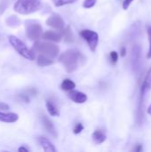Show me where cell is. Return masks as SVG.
<instances>
[{
  "label": "cell",
  "mask_w": 151,
  "mask_h": 152,
  "mask_svg": "<svg viewBox=\"0 0 151 152\" xmlns=\"http://www.w3.org/2000/svg\"><path fill=\"white\" fill-rule=\"evenodd\" d=\"M9 105L4 103V102H0V110H9Z\"/></svg>",
  "instance_id": "obj_27"
},
{
  "label": "cell",
  "mask_w": 151,
  "mask_h": 152,
  "mask_svg": "<svg viewBox=\"0 0 151 152\" xmlns=\"http://www.w3.org/2000/svg\"><path fill=\"white\" fill-rule=\"evenodd\" d=\"M83 130H84V126H83V124L77 123V124L74 126L73 133H74L75 134H80Z\"/></svg>",
  "instance_id": "obj_23"
},
{
  "label": "cell",
  "mask_w": 151,
  "mask_h": 152,
  "mask_svg": "<svg viewBox=\"0 0 151 152\" xmlns=\"http://www.w3.org/2000/svg\"><path fill=\"white\" fill-rule=\"evenodd\" d=\"M109 55H110V60H111L112 63H114V64L117 63L118 61V53L116 51H112Z\"/></svg>",
  "instance_id": "obj_24"
},
{
  "label": "cell",
  "mask_w": 151,
  "mask_h": 152,
  "mask_svg": "<svg viewBox=\"0 0 151 152\" xmlns=\"http://www.w3.org/2000/svg\"><path fill=\"white\" fill-rule=\"evenodd\" d=\"M33 49L36 53L43 54L51 59L57 57L60 53L59 47L56 45L49 43V42H38L37 41L35 43Z\"/></svg>",
  "instance_id": "obj_3"
},
{
  "label": "cell",
  "mask_w": 151,
  "mask_h": 152,
  "mask_svg": "<svg viewBox=\"0 0 151 152\" xmlns=\"http://www.w3.org/2000/svg\"><path fill=\"white\" fill-rule=\"evenodd\" d=\"M97 0H85L83 3V6L85 8H92L95 5Z\"/></svg>",
  "instance_id": "obj_22"
},
{
  "label": "cell",
  "mask_w": 151,
  "mask_h": 152,
  "mask_svg": "<svg viewBox=\"0 0 151 152\" xmlns=\"http://www.w3.org/2000/svg\"><path fill=\"white\" fill-rule=\"evenodd\" d=\"M107 139L106 134L102 131V130H96L94 131V133L93 134V140L94 142V143L96 144H101L102 142H104Z\"/></svg>",
  "instance_id": "obj_13"
},
{
  "label": "cell",
  "mask_w": 151,
  "mask_h": 152,
  "mask_svg": "<svg viewBox=\"0 0 151 152\" xmlns=\"http://www.w3.org/2000/svg\"><path fill=\"white\" fill-rule=\"evenodd\" d=\"M42 37L44 40H48V41H53V42H60L62 38V35L58 33V32H54L52 30H47L44 33L42 34Z\"/></svg>",
  "instance_id": "obj_10"
},
{
  "label": "cell",
  "mask_w": 151,
  "mask_h": 152,
  "mask_svg": "<svg viewBox=\"0 0 151 152\" xmlns=\"http://www.w3.org/2000/svg\"><path fill=\"white\" fill-rule=\"evenodd\" d=\"M37 65L40 66V67H45V66H49L51 64L53 63V61L51 59V58H48L43 54H39L38 57H37Z\"/></svg>",
  "instance_id": "obj_14"
},
{
  "label": "cell",
  "mask_w": 151,
  "mask_h": 152,
  "mask_svg": "<svg viewBox=\"0 0 151 152\" xmlns=\"http://www.w3.org/2000/svg\"><path fill=\"white\" fill-rule=\"evenodd\" d=\"M135 151H142V145H138V146H137V148L135 149Z\"/></svg>",
  "instance_id": "obj_30"
},
{
  "label": "cell",
  "mask_w": 151,
  "mask_h": 152,
  "mask_svg": "<svg viewBox=\"0 0 151 152\" xmlns=\"http://www.w3.org/2000/svg\"><path fill=\"white\" fill-rule=\"evenodd\" d=\"M19 152H28V149H27V148H25V147H23V146H21V147H20L19 148Z\"/></svg>",
  "instance_id": "obj_29"
},
{
  "label": "cell",
  "mask_w": 151,
  "mask_h": 152,
  "mask_svg": "<svg viewBox=\"0 0 151 152\" xmlns=\"http://www.w3.org/2000/svg\"><path fill=\"white\" fill-rule=\"evenodd\" d=\"M46 24L53 28L59 29V30H62L64 28L65 26V22L63 20V19L61 17V15L57 14V13H53L52 14L47 20H46Z\"/></svg>",
  "instance_id": "obj_7"
},
{
  "label": "cell",
  "mask_w": 151,
  "mask_h": 152,
  "mask_svg": "<svg viewBox=\"0 0 151 152\" xmlns=\"http://www.w3.org/2000/svg\"><path fill=\"white\" fill-rule=\"evenodd\" d=\"M19 119V115L13 112H1L0 111V121L4 123H14Z\"/></svg>",
  "instance_id": "obj_11"
},
{
  "label": "cell",
  "mask_w": 151,
  "mask_h": 152,
  "mask_svg": "<svg viewBox=\"0 0 151 152\" xmlns=\"http://www.w3.org/2000/svg\"><path fill=\"white\" fill-rule=\"evenodd\" d=\"M38 142L41 145V147L43 148V150L46 152H55L56 151V149L55 147L53 145V143L48 140L46 139L45 137H43V136H40L38 138Z\"/></svg>",
  "instance_id": "obj_12"
},
{
  "label": "cell",
  "mask_w": 151,
  "mask_h": 152,
  "mask_svg": "<svg viewBox=\"0 0 151 152\" xmlns=\"http://www.w3.org/2000/svg\"><path fill=\"white\" fill-rule=\"evenodd\" d=\"M6 23H7L8 26L12 27V28H15V27H18L20 25V20H19V18L17 16L12 15V16H10L6 20Z\"/></svg>",
  "instance_id": "obj_19"
},
{
  "label": "cell",
  "mask_w": 151,
  "mask_h": 152,
  "mask_svg": "<svg viewBox=\"0 0 151 152\" xmlns=\"http://www.w3.org/2000/svg\"><path fill=\"white\" fill-rule=\"evenodd\" d=\"M81 58H83V56L78 51L69 49L60 55L59 61L64 66L68 73H72L78 68Z\"/></svg>",
  "instance_id": "obj_1"
},
{
  "label": "cell",
  "mask_w": 151,
  "mask_h": 152,
  "mask_svg": "<svg viewBox=\"0 0 151 152\" xmlns=\"http://www.w3.org/2000/svg\"><path fill=\"white\" fill-rule=\"evenodd\" d=\"M147 112H148V114L151 115V104L150 105V107L148 108V110H147Z\"/></svg>",
  "instance_id": "obj_31"
},
{
  "label": "cell",
  "mask_w": 151,
  "mask_h": 152,
  "mask_svg": "<svg viewBox=\"0 0 151 152\" xmlns=\"http://www.w3.org/2000/svg\"><path fill=\"white\" fill-rule=\"evenodd\" d=\"M53 3L54 4L55 6L60 7V6H63V5H67V4H70L75 3L77 0H52Z\"/></svg>",
  "instance_id": "obj_20"
},
{
  "label": "cell",
  "mask_w": 151,
  "mask_h": 152,
  "mask_svg": "<svg viewBox=\"0 0 151 152\" xmlns=\"http://www.w3.org/2000/svg\"><path fill=\"white\" fill-rule=\"evenodd\" d=\"M46 109H47L48 113L53 117H57V116L60 115L58 108L56 107V105L52 101H47L46 102Z\"/></svg>",
  "instance_id": "obj_15"
},
{
  "label": "cell",
  "mask_w": 151,
  "mask_h": 152,
  "mask_svg": "<svg viewBox=\"0 0 151 152\" xmlns=\"http://www.w3.org/2000/svg\"><path fill=\"white\" fill-rule=\"evenodd\" d=\"M80 35L87 42L91 51L94 53L99 43V35L91 29H84L80 32Z\"/></svg>",
  "instance_id": "obj_6"
},
{
  "label": "cell",
  "mask_w": 151,
  "mask_h": 152,
  "mask_svg": "<svg viewBox=\"0 0 151 152\" xmlns=\"http://www.w3.org/2000/svg\"><path fill=\"white\" fill-rule=\"evenodd\" d=\"M42 121H43V125H44V127L46 130V132L51 136H53V138H56L57 137V131H56V129H55L53 122L46 116H43Z\"/></svg>",
  "instance_id": "obj_9"
},
{
  "label": "cell",
  "mask_w": 151,
  "mask_h": 152,
  "mask_svg": "<svg viewBox=\"0 0 151 152\" xmlns=\"http://www.w3.org/2000/svg\"><path fill=\"white\" fill-rule=\"evenodd\" d=\"M125 54H126V48L124 46V47H122V49H121V56H122V57H125Z\"/></svg>",
  "instance_id": "obj_28"
},
{
  "label": "cell",
  "mask_w": 151,
  "mask_h": 152,
  "mask_svg": "<svg viewBox=\"0 0 151 152\" xmlns=\"http://www.w3.org/2000/svg\"><path fill=\"white\" fill-rule=\"evenodd\" d=\"M151 89V68L150 69L146 77H145V80H144V83H143V86H142V95H143L144 92L145 91H148V90H150Z\"/></svg>",
  "instance_id": "obj_17"
},
{
  "label": "cell",
  "mask_w": 151,
  "mask_h": 152,
  "mask_svg": "<svg viewBox=\"0 0 151 152\" xmlns=\"http://www.w3.org/2000/svg\"><path fill=\"white\" fill-rule=\"evenodd\" d=\"M61 87L64 91H71V90H74L76 88V84L71 79L66 78V79H64L62 81V83L61 85Z\"/></svg>",
  "instance_id": "obj_16"
},
{
  "label": "cell",
  "mask_w": 151,
  "mask_h": 152,
  "mask_svg": "<svg viewBox=\"0 0 151 152\" xmlns=\"http://www.w3.org/2000/svg\"><path fill=\"white\" fill-rule=\"evenodd\" d=\"M133 0H124V2H123V8L125 10H127L129 8L130 4L133 3Z\"/></svg>",
  "instance_id": "obj_26"
},
{
  "label": "cell",
  "mask_w": 151,
  "mask_h": 152,
  "mask_svg": "<svg viewBox=\"0 0 151 152\" xmlns=\"http://www.w3.org/2000/svg\"><path fill=\"white\" fill-rule=\"evenodd\" d=\"M62 37L64 38L66 43H72L74 41L73 39V35H72V30L69 26H68L62 32Z\"/></svg>",
  "instance_id": "obj_18"
},
{
  "label": "cell",
  "mask_w": 151,
  "mask_h": 152,
  "mask_svg": "<svg viewBox=\"0 0 151 152\" xmlns=\"http://www.w3.org/2000/svg\"><path fill=\"white\" fill-rule=\"evenodd\" d=\"M9 5V0H0V14H3Z\"/></svg>",
  "instance_id": "obj_21"
},
{
  "label": "cell",
  "mask_w": 151,
  "mask_h": 152,
  "mask_svg": "<svg viewBox=\"0 0 151 152\" xmlns=\"http://www.w3.org/2000/svg\"><path fill=\"white\" fill-rule=\"evenodd\" d=\"M42 6L41 0H18L14 4V11L20 14H31Z\"/></svg>",
  "instance_id": "obj_2"
},
{
  "label": "cell",
  "mask_w": 151,
  "mask_h": 152,
  "mask_svg": "<svg viewBox=\"0 0 151 152\" xmlns=\"http://www.w3.org/2000/svg\"><path fill=\"white\" fill-rule=\"evenodd\" d=\"M148 36H149V41H150V50L147 54V58H151V27L148 28Z\"/></svg>",
  "instance_id": "obj_25"
},
{
  "label": "cell",
  "mask_w": 151,
  "mask_h": 152,
  "mask_svg": "<svg viewBox=\"0 0 151 152\" xmlns=\"http://www.w3.org/2000/svg\"><path fill=\"white\" fill-rule=\"evenodd\" d=\"M8 39H9L11 45L18 52V53L20 55H21L25 59L30 60V61H33L35 59V53L32 51H30L29 49H28L26 45L20 38H18L15 36L11 35V36H9Z\"/></svg>",
  "instance_id": "obj_4"
},
{
  "label": "cell",
  "mask_w": 151,
  "mask_h": 152,
  "mask_svg": "<svg viewBox=\"0 0 151 152\" xmlns=\"http://www.w3.org/2000/svg\"><path fill=\"white\" fill-rule=\"evenodd\" d=\"M68 95H69V99L72 100L76 103L82 104V103H85L87 101V95L85 94L82 93V92H79V91H73V90H71L69 93Z\"/></svg>",
  "instance_id": "obj_8"
},
{
  "label": "cell",
  "mask_w": 151,
  "mask_h": 152,
  "mask_svg": "<svg viewBox=\"0 0 151 152\" xmlns=\"http://www.w3.org/2000/svg\"><path fill=\"white\" fill-rule=\"evenodd\" d=\"M25 28L27 37L31 40H38L42 37L43 28L39 22L35 20H26Z\"/></svg>",
  "instance_id": "obj_5"
}]
</instances>
